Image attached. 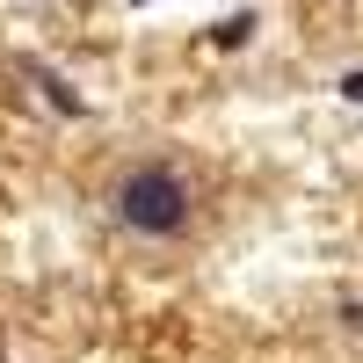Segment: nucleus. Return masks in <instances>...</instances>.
I'll list each match as a JSON object with an SVG mask.
<instances>
[{
  "mask_svg": "<svg viewBox=\"0 0 363 363\" xmlns=\"http://www.w3.org/2000/svg\"><path fill=\"white\" fill-rule=\"evenodd\" d=\"M116 218L131 233H182L189 225V189H182L174 167H138L116 189Z\"/></svg>",
  "mask_w": 363,
  "mask_h": 363,
  "instance_id": "nucleus-1",
  "label": "nucleus"
},
{
  "mask_svg": "<svg viewBox=\"0 0 363 363\" xmlns=\"http://www.w3.org/2000/svg\"><path fill=\"white\" fill-rule=\"evenodd\" d=\"M342 95H349V102H363V73H342Z\"/></svg>",
  "mask_w": 363,
  "mask_h": 363,
  "instance_id": "nucleus-3",
  "label": "nucleus"
},
{
  "mask_svg": "<svg viewBox=\"0 0 363 363\" xmlns=\"http://www.w3.org/2000/svg\"><path fill=\"white\" fill-rule=\"evenodd\" d=\"M255 37V15H225L218 29H211V44H218V51H233V44H247Z\"/></svg>",
  "mask_w": 363,
  "mask_h": 363,
  "instance_id": "nucleus-2",
  "label": "nucleus"
},
{
  "mask_svg": "<svg viewBox=\"0 0 363 363\" xmlns=\"http://www.w3.org/2000/svg\"><path fill=\"white\" fill-rule=\"evenodd\" d=\"M342 320H349V327H356V335H363V306H342Z\"/></svg>",
  "mask_w": 363,
  "mask_h": 363,
  "instance_id": "nucleus-4",
  "label": "nucleus"
}]
</instances>
